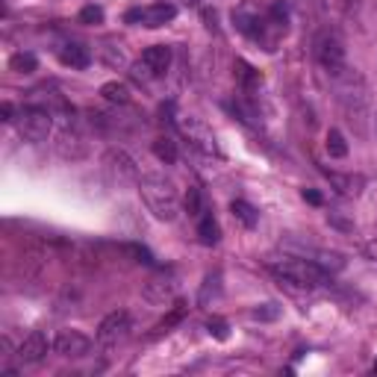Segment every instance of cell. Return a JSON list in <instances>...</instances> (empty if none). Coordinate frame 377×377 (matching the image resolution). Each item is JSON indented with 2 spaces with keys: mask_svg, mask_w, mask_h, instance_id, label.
<instances>
[{
  "mask_svg": "<svg viewBox=\"0 0 377 377\" xmlns=\"http://www.w3.org/2000/svg\"><path fill=\"white\" fill-rule=\"evenodd\" d=\"M139 195L145 207L150 210L153 218L160 221H174L180 215V195H177L174 183L165 180L162 174H145L139 177Z\"/></svg>",
  "mask_w": 377,
  "mask_h": 377,
  "instance_id": "6da1fadb",
  "label": "cell"
},
{
  "mask_svg": "<svg viewBox=\"0 0 377 377\" xmlns=\"http://www.w3.org/2000/svg\"><path fill=\"white\" fill-rule=\"evenodd\" d=\"M272 274L280 277L283 283L295 286V289H319V286H327L330 283V272L321 269L316 259H298V257H289V259H280V262H272L269 265Z\"/></svg>",
  "mask_w": 377,
  "mask_h": 377,
  "instance_id": "7a4b0ae2",
  "label": "cell"
},
{
  "mask_svg": "<svg viewBox=\"0 0 377 377\" xmlns=\"http://www.w3.org/2000/svg\"><path fill=\"white\" fill-rule=\"evenodd\" d=\"M330 83H334L336 100L342 103V109L351 115V121L360 118L366 113V106H368V86H366L363 74L357 68H351V65H345L339 74L330 77Z\"/></svg>",
  "mask_w": 377,
  "mask_h": 377,
  "instance_id": "3957f363",
  "label": "cell"
},
{
  "mask_svg": "<svg viewBox=\"0 0 377 377\" xmlns=\"http://www.w3.org/2000/svg\"><path fill=\"white\" fill-rule=\"evenodd\" d=\"M313 53L316 62L327 71V77L339 74L345 65H348V53H345V38L336 30H321L313 41Z\"/></svg>",
  "mask_w": 377,
  "mask_h": 377,
  "instance_id": "277c9868",
  "label": "cell"
},
{
  "mask_svg": "<svg viewBox=\"0 0 377 377\" xmlns=\"http://www.w3.org/2000/svg\"><path fill=\"white\" fill-rule=\"evenodd\" d=\"M15 127H18V136L24 139V142L38 145V142H44V139L51 136L53 121H51L48 109H41V106H24L18 113V118H15Z\"/></svg>",
  "mask_w": 377,
  "mask_h": 377,
  "instance_id": "5b68a950",
  "label": "cell"
},
{
  "mask_svg": "<svg viewBox=\"0 0 377 377\" xmlns=\"http://www.w3.org/2000/svg\"><path fill=\"white\" fill-rule=\"evenodd\" d=\"M171 68V48L168 44H153L142 53V59L133 65V77L139 83H150V80H160L165 77V71Z\"/></svg>",
  "mask_w": 377,
  "mask_h": 377,
  "instance_id": "8992f818",
  "label": "cell"
},
{
  "mask_svg": "<svg viewBox=\"0 0 377 377\" xmlns=\"http://www.w3.org/2000/svg\"><path fill=\"white\" fill-rule=\"evenodd\" d=\"M127 336H130V313H124V309H115V313H109V316L98 324V345H100L103 351L118 348Z\"/></svg>",
  "mask_w": 377,
  "mask_h": 377,
  "instance_id": "52a82bcc",
  "label": "cell"
},
{
  "mask_svg": "<svg viewBox=\"0 0 377 377\" xmlns=\"http://www.w3.org/2000/svg\"><path fill=\"white\" fill-rule=\"evenodd\" d=\"M177 6L174 4H150V6H139V9H130L124 15L127 24H142L148 30H160L165 27L168 21H174Z\"/></svg>",
  "mask_w": 377,
  "mask_h": 377,
  "instance_id": "ba28073f",
  "label": "cell"
},
{
  "mask_svg": "<svg viewBox=\"0 0 377 377\" xmlns=\"http://www.w3.org/2000/svg\"><path fill=\"white\" fill-rule=\"evenodd\" d=\"M177 127H180V133L189 139L192 148H197L204 153V157H218V145H215V136L210 133V127L204 121H197V118H180L177 121Z\"/></svg>",
  "mask_w": 377,
  "mask_h": 377,
  "instance_id": "9c48e42d",
  "label": "cell"
},
{
  "mask_svg": "<svg viewBox=\"0 0 377 377\" xmlns=\"http://www.w3.org/2000/svg\"><path fill=\"white\" fill-rule=\"evenodd\" d=\"M53 351L62 353V357H71V360H80L92 351V339L80 330H59L56 339H53Z\"/></svg>",
  "mask_w": 377,
  "mask_h": 377,
  "instance_id": "30bf717a",
  "label": "cell"
},
{
  "mask_svg": "<svg viewBox=\"0 0 377 377\" xmlns=\"http://www.w3.org/2000/svg\"><path fill=\"white\" fill-rule=\"evenodd\" d=\"M44 353H48V336L41 334V330H33V334L21 342L18 348V363H24V366H33V363H41L44 360Z\"/></svg>",
  "mask_w": 377,
  "mask_h": 377,
  "instance_id": "8fae6325",
  "label": "cell"
},
{
  "mask_svg": "<svg viewBox=\"0 0 377 377\" xmlns=\"http://www.w3.org/2000/svg\"><path fill=\"white\" fill-rule=\"evenodd\" d=\"M86 142L80 139V133H74V130H68L65 127L59 136H56V153L62 160H83L86 157Z\"/></svg>",
  "mask_w": 377,
  "mask_h": 377,
  "instance_id": "7c38bea8",
  "label": "cell"
},
{
  "mask_svg": "<svg viewBox=\"0 0 377 377\" xmlns=\"http://www.w3.org/2000/svg\"><path fill=\"white\" fill-rule=\"evenodd\" d=\"M103 162H106V168L113 171L121 183H124V180H133V177H136V165H133V160L127 157L124 150H109Z\"/></svg>",
  "mask_w": 377,
  "mask_h": 377,
  "instance_id": "4fadbf2b",
  "label": "cell"
},
{
  "mask_svg": "<svg viewBox=\"0 0 377 377\" xmlns=\"http://www.w3.org/2000/svg\"><path fill=\"white\" fill-rule=\"evenodd\" d=\"M236 80H239V86H242V92L245 95H251V92H257V88L262 86V74L254 68V65H248L245 59H236Z\"/></svg>",
  "mask_w": 377,
  "mask_h": 377,
  "instance_id": "5bb4252c",
  "label": "cell"
},
{
  "mask_svg": "<svg viewBox=\"0 0 377 377\" xmlns=\"http://www.w3.org/2000/svg\"><path fill=\"white\" fill-rule=\"evenodd\" d=\"M59 62L68 65V68H88V62H92V53H88V48H83V44H65V48L59 51Z\"/></svg>",
  "mask_w": 377,
  "mask_h": 377,
  "instance_id": "9a60e30c",
  "label": "cell"
},
{
  "mask_svg": "<svg viewBox=\"0 0 377 377\" xmlns=\"http://www.w3.org/2000/svg\"><path fill=\"white\" fill-rule=\"evenodd\" d=\"M174 295V280L171 277H153L145 283V298L150 304H165Z\"/></svg>",
  "mask_w": 377,
  "mask_h": 377,
  "instance_id": "2e32d148",
  "label": "cell"
},
{
  "mask_svg": "<svg viewBox=\"0 0 377 377\" xmlns=\"http://www.w3.org/2000/svg\"><path fill=\"white\" fill-rule=\"evenodd\" d=\"M324 174H327V180L334 183L342 195H353V197H357L363 192V186H366V180H363V177H357V174H336V171H324Z\"/></svg>",
  "mask_w": 377,
  "mask_h": 377,
  "instance_id": "e0dca14e",
  "label": "cell"
},
{
  "mask_svg": "<svg viewBox=\"0 0 377 377\" xmlns=\"http://www.w3.org/2000/svg\"><path fill=\"white\" fill-rule=\"evenodd\" d=\"M197 236H201L204 245H218L221 230H218V221L212 218V212H204L201 218H197Z\"/></svg>",
  "mask_w": 377,
  "mask_h": 377,
  "instance_id": "ac0fdd59",
  "label": "cell"
},
{
  "mask_svg": "<svg viewBox=\"0 0 377 377\" xmlns=\"http://www.w3.org/2000/svg\"><path fill=\"white\" fill-rule=\"evenodd\" d=\"M150 150H153V157H157L160 162H165V165H174V162H177V142L168 139V136L153 139Z\"/></svg>",
  "mask_w": 377,
  "mask_h": 377,
  "instance_id": "d6986e66",
  "label": "cell"
},
{
  "mask_svg": "<svg viewBox=\"0 0 377 377\" xmlns=\"http://www.w3.org/2000/svg\"><path fill=\"white\" fill-rule=\"evenodd\" d=\"M100 95L109 100V103H130V88L124 86V83H118V80H113V83H103L100 86Z\"/></svg>",
  "mask_w": 377,
  "mask_h": 377,
  "instance_id": "ffe728a7",
  "label": "cell"
},
{
  "mask_svg": "<svg viewBox=\"0 0 377 377\" xmlns=\"http://www.w3.org/2000/svg\"><path fill=\"white\" fill-rule=\"evenodd\" d=\"M230 212H233V215H236V218H239L248 230H251V227H257V221H259V212H257L248 201H233V204H230Z\"/></svg>",
  "mask_w": 377,
  "mask_h": 377,
  "instance_id": "44dd1931",
  "label": "cell"
},
{
  "mask_svg": "<svg viewBox=\"0 0 377 377\" xmlns=\"http://www.w3.org/2000/svg\"><path fill=\"white\" fill-rule=\"evenodd\" d=\"M9 68L18 71V74H33V71L38 68V59H36V53H30V51H21V53H15V56L9 59Z\"/></svg>",
  "mask_w": 377,
  "mask_h": 377,
  "instance_id": "7402d4cb",
  "label": "cell"
},
{
  "mask_svg": "<svg viewBox=\"0 0 377 377\" xmlns=\"http://www.w3.org/2000/svg\"><path fill=\"white\" fill-rule=\"evenodd\" d=\"M327 153L334 160H345L348 157V142L339 130H327Z\"/></svg>",
  "mask_w": 377,
  "mask_h": 377,
  "instance_id": "603a6c76",
  "label": "cell"
},
{
  "mask_svg": "<svg viewBox=\"0 0 377 377\" xmlns=\"http://www.w3.org/2000/svg\"><path fill=\"white\" fill-rule=\"evenodd\" d=\"M230 113H233L239 121L251 124V127H262V121H259V115H257V109H254V106H248L245 100H236V103H230Z\"/></svg>",
  "mask_w": 377,
  "mask_h": 377,
  "instance_id": "cb8c5ba5",
  "label": "cell"
},
{
  "mask_svg": "<svg viewBox=\"0 0 377 377\" xmlns=\"http://www.w3.org/2000/svg\"><path fill=\"white\" fill-rule=\"evenodd\" d=\"M80 24H88V27H95V24H103V9L95 6V4H88L80 9Z\"/></svg>",
  "mask_w": 377,
  "mask_h": 377,
  "instance_id": "d4e9b609",
  "label": "cell"
},
{
  "mask_svg": "<svg viewBox=\"0 0 377 377\" xmlns=\"http://www.w3.org/2000/svg\"><path fill=\"white\" fill-rule=\"evenodd\" d=\"M186 210H189V215H195V218H201L207 210H204V197H201V189H189V195H186Z\"/></svg>",
  "mask_w": 377,
  "mask_h": 377,
  "instance_id": "484cf974",
  "label": "cell"
},
{
  "mask_svg": "<svg viewBox=\"0 0 377 377\" xmlns=\"http://www.w3.org/2000/svg\"><path fill=\"white\" fill-rule=\"evenodd\" d=\"M218 289H221V274L215 272V274H210V277H207V283H204V289H201V304H207V301H210V292H212V295H218Z\"/></svg>",
  "mask_w": 377,
  "mask_h": 377,
  "instance_id": "4316f807",
  "label": "cell"
},
{
  "mask_svg": "<svg viewBox=\"0 0 377 377\" xmlns=\"http://www.w3.org/2000/svg\"><path fill=\"white\" fill-rule=\"evenodd\" d=\"M277 316H280V306L277 304H262V306L254 309V319H259V321H272Z\"/></svg>",
  "mask_w": 377,
  "mask_h": 377,
  "instance_id": "83f0119b",
  "label": "cell"
},
{
  "mask_svg": "<svg viewBox=\"0 0 377 377\" xmlns=\"http://www.w3.org/2000/svg\"><path fill=\"white\" fill-rule=\"evenodd\" d=\"M207 330H210V334H212L215 339H221V342H224V339L230 336L227 321H221V319H210V321H207Z\"/></svg>",
  "mask_w": 377,
  "mask_h": 377,
  "instance_id": "f1b7e54d",
  "label": "cell"
},
{
  "mask_svg": "<svg viewBox=\"0 0 377 377\" xmlns=\"http://www.w3.org/2000/svg\"><path fill=\"white\" fill-rule=\"evenodd\" d=\"M301 195H304V201H306V204H313V207H321V195H319L316 189H304Z\"/></svg>",
  "mask_w": 377,
  "mask_h": 377,
  "instance_id": "f546056e",
  "label": "cell"
},
{
  "mask_svg": "<svg viewBox=\"0 0 377 377\" xmlns=\"http://www.w3.org/2000/svg\"><path fill=\"white\" fill-rule=\"evenodd\" d=\"M327 221H330L334 227H339V230H353L351 221H345V218H339V215H327Z\"/></svg>",
  "mask_w": 377,
  "mask_h": 377,
  "instance_id": "4dcf8cb0",
  "label": "cell"
},
{
  "mask_svg": "<svg viewBox=\"0 0 377 377\" xmlns=\"http://www.w3.org/2000/svg\"><path fill=\"white\" fill-rule=\"evenodd\" d=\"M0 115H4V121H15L18 115H15V106L6 100V103H0Z\"/></svg>",
  "mask_w": 377,
  "mask_h": 377,
  "instance_id": "1f68e13d",
  "label": "cell"
},
{
  "mask_svg": "<svg viewBox=\"0 0 377 377\" xmlns=\"http://www.w3.org/2000/svg\"><path fill=\"white\" fill-rule=\"evenodd\" d=\"M363 254H366L368 259H374V262H377V239H374V242H368V245L363 248Z\"/></svg>",
  "mask_w": 377,
  "mask_h": 377,
  "instance_id": "d6a6232c",
  "label": "cell"
},
{
  "mask_svg": "<svg viewBox=\"0 0 377 377\" xmlns=\"http://www.w3.org/2000/svg\"><path fill=\"white\" fill-rule=\"evenodd\" d=\"M204 21H207V27H210V30H215V12L204 9Z\"/></svg>",
  "mask_w": 377,
  "mask_h": 377,
  "instance_id": "836d02e7",
  "label": "cell"
},
{
  "mask_svg": "<svg viewBox=\"0 0 377 377\" xmlns=\"http://www.w3.org/2000/svg\"><path fill=\"white\" fill-rule=\"evenodd\" d=\"M183 4H189V6H195V4H197V0H183Z\"/></svg>",
  "mask_w": 377,
  "mask_h": 377,
  "instance_id": "e575fe53",
  "label": "cell"
},
{
  "mask_svg": "<svg viewBox=\"0 0 377 377\" xmlns=\"http://www.w3.org/2000/svg\"><path fill=\"white\" fill-rule=\"evenodd\" d=\"M374 130H377V113H374Z\"/></svg>",
  "mask_w": 377,
  "mask_h": 377,
  "instance_id": "d590c367",
  "label": "cell"
},
{
  "mask_svg": "<svg viewBox=\"0 0 377 377\" xmlns=\"http://www.w3.org/2000/svg\"><path fill=\"white\" fill-rule=\"evenodd\" d=\"M374 374H377V363H374Z\"/></svg>",
  "mask_w": 377,
  "mask_h": 377,
  "instance_id": "8d00e7d4",
  "label": "cell"
}]
</instances>
